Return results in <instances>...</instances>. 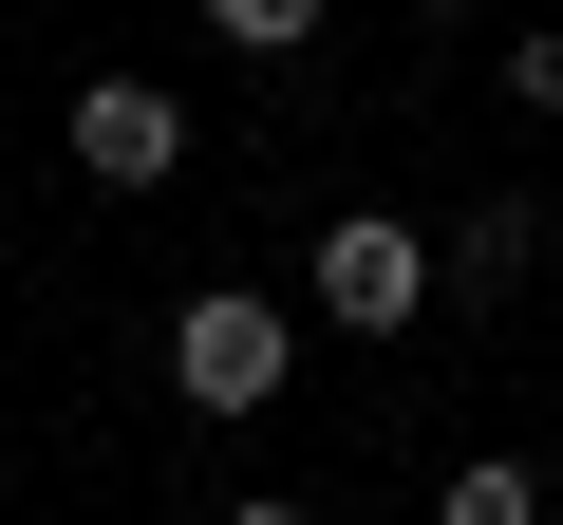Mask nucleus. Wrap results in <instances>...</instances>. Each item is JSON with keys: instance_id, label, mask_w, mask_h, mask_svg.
Wrapping results in <instances>:
<instances>
[{"instance_id": "obj_7", "label": "nucleus", "mask_w": 563, "mask_h": 525, "mask_svg": "<svg viewBox=\"0 0 563 525\" xmlns=\"http://www.w3.org/2000/svg\"><path fill=\"white\" fill-rule=\"evenodd\" d=\"M225 525H320V506H225Z\"/></svg>"}, {"instance_id": "obj_5", "label": "nucleus", "mask_w": 563, "mask_h": 525, "mask_svg": "<svg viewBox=\"0 0 563 525\" xmlns=\"http://www.w3.org/2000/svg\"><path fill=\"white\" fill-rule=\"evenodd\" d=\"M432 525H544V469H526V450H451Z\"/></svg>"}, {"instance_id": "obj_4", "label": "nucleus", "mask_w": 563, "mask_h": 525, "mask_svg": "<svg viewBox=\"0 0 563 525\" xmlns=\"http://www.w3.org/2000/svg\"><path fill=\"white\" fill-rule=\"evenodd\" d=\"M526 262H544V206H470V225L432 244V301H507Z\"/></svg>"}, {"instance_id": "obj_3", "label": "nucleus", "mask_w": 563, "mask_h": 525, "mask_svg": "<svg viewBox=\"0 0 563 525\" xmlns=\"http://www.w3.org/2000/svg\"><path fill=\"white\" fill-rule=\"evenodd\" d=\"M76 169H95V188H169V169H188V113H169L151 76H95V94H76Z\"/></svg>"}, {"instance_id": "obj_2", "label": "nucleus", "mask_w": 563, "mask_h": 525, "mask_svg": "<svg viewBox=\"0 0 563 525\" xmlns=\"http://www.w3.org/2000/svg\"><path fill=\"white\" fill-rule=\"evenodd\" d=\"M320 320H339V338H413V320H432V244H413L395 206L320 225Z\"/></svg>"}, {"instance_id": "obj_6", "label": "nucleus", "mask_w": 563, "mask_h": 525, "mask_svg": "<svg viewBox=\"0 0 563 525\" xmlns=\"http://www.w3.org/2000/svg\"><path fill=\"white\" fill-rule=\"evenodd\" d=\"M507 94H526V113H563V20H544V38H507Z\"/></svg>"}, {"instance_id": "obj_1", "label": "nucleus", "mask_w": 563, "mask_h": 525, "mask_svg": "<svg viewBox=\"0 0 563 525\" xmlns=\"http://www.w3.org/2000/svg\"><path fill=\"white\" fill-rule=\"evenodd\" d=\"M282 376H301V320H282L263 282H207V301L169 320V394H188V413H263Z\"/></svg>"}]
</instances>
